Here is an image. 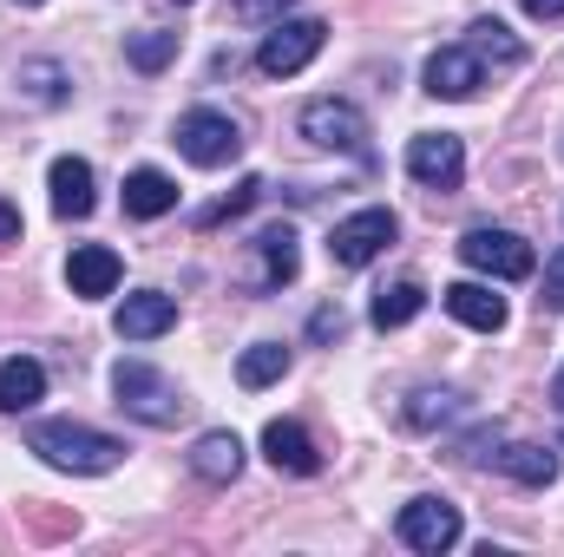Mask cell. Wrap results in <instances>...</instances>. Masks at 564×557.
I'll return each instance as SVG.
<instances>
[{
  "mask_svg": "<svg viewBox=\"0 0 564 557\" xmlns=\"http://www.w3.org/2000/svg\"><path fill=\"white\" fill-rule=\"evenodd\" d=\"M191 472L210 479V485H230V479L243 472V439H237V433H204V439L191 446Z\"/></svg>",
  "mask_w": 564,
  "mask_h": 557,
  "instance_id": "17",
  "label": "cell"
},
{
  "mask_svg": "<svg viewBox=\"0 0 564 557\" xmlns=\"http://www.w3.org/2000/svg\"><path fill=\"white\" fill-rule=\"evenodd\" d=\"M13 237H20V210L0 197V243H13Z\"/></svg>",
  "mask_w": 564,
  "mask_h": 557,
  "instance_id": "32",
  "label": "cell"
},
{
  "mask_svg": "<svg viewBox=\"0 0 564 557\" xmlns=\"http://www.w3.org/2000/svg\"><path fill=\"white\" fill-rule=\"evenodd\" d=\"M459 414V394H414V407H408V419L414 426H440V419Z\"/></svg>",
  "mask_w": 564,
  "mask_h": 557,
  "instance_id": "26",
  "label": "cell"
},
{
  "mask_svg": "<svg viewBox=\"0 0 564 557\" xmlns=\"http://www.w3.org/2000/svg\"><path fill=\"white\" fill-rule=\"evenodd\" d=\"M322 40H328L322 20H276V33H263V46H257V66H263L270 79H295V73L322 53Z\"/></svg>",
  "mask_w": 564,
  "mask_h": 557,
  "instance_id": "6",
  "label": "cell"
},
{
  "mask_svg": "<svg viewBox=\"0 0 564 557\" xmlns=\"http://www.w3.org/2000/svg\"><path fill=\"white\" fill-rule=\"evenodd\" d=\"M532 20H564V0H519Z\"/></svg>",
  "mask_w": 564,
  "mask_h": 557,
  "instance_id": "31",
  "label": "cell"
},
{
  "mask_svg": "<svg viewBox=\"0 0 564 557\" xmlns=\"http://www.w3.org/2000/svg\"><path fill=\"white\" fill-rule=\"evenodd\" d=\"M289 374V348L282 341H257V348H243V361H237V381L243 387H270Z\"/></svg>",
  "mask_w": 564,
  "mask_h": 557,
  "instance_id": "23",
  "label": "cell"
},
{
  "mask_svg": "<svg viewBox=\"0 0 564 557\" xmlns=\"http://www.w3.org/2000/svg\"><path fill=\"white\" fill-rule=\"evenodd\" d=\"M119 256L106 250V243H79L73 256H66V282H73V295H86V302H99V295H112L119 288Z\"/></svg>",
  "mask_w": 564,
  "mask_h": 557,
  "instance_id": "14",
  "label": "cell"
},
{
  "mask_svg": "<svg viewBox=\"0 0 564 557\" xmlns=\"http://www.w3.org/2000/svg\"><path fill=\"white\" fill-rule=\"evenodd\" d=\"M408 177L426 184V190H459V177H466V144L453 139V132H421V139L408 144Z\"/></svg>",
  "mask_w": 564,
  "mask_h": 557,
  "instance_id": "9",
  "label": "cell"
},
{
  "mask_svg": "<svg viewBox=\"0 0 564 557\" xmlns=\"http://www.w3.org/2000/svg\"><path fill=\"white\" fill-rule=\"evenodd\" d=\"M26 79H40V86H33L40 99H59V86H53V79H59V66H26Z\"/></svg>",
  "mask_w": 564,
  "mask_h": 557,
  "instance_id": "30",
  "label": "cell"
},
{
  "mask_svg": "<svg viewBox=\"0 0 564 557\" xmlns=\"http://www.w3.org/2000/svg\"><path fill=\"white\" fill-rule=\"evenodd\" d=\"M440 302H446L453 321H466L479 335H499L506 328V295H492L486 282H453V288H440Z\"/></svg>",
  "mask_w": 564,
  "mask_h": 557,
  "instance_id": "13",
  "label": "cell"
},
{
  "mask_svg": "<svg viewBox=\"0 0 564 557\" xmlns=\"http://www.w3.org/2000/svg\"><path fill=\"white\" fill-rule=\"evenodd\" d=\"M499 466H506L519 485H552V479H558V452H552V446H506Z\"/></svg>",
  "mask_w": 564,
  "mask_h": 557,
  "instance_id": "22",
  "label": "cell"
},
{
  "mask_svg": "<svg viewBox=\"0 0 564 557\" xmlns=\"http://www.w3.org/2000/svg\"><path fill=\"white\" fill-rule=\"evenodd\" d=\"M552 407L564 414V368H558V381H552Z\"/></svg>",
  "mask_w": 564,
  "mask_h": 557,
  "instance_id": "33",
  "label": "cell"
},
{
  "mask_svg": "<svg viewBox=\"0 0 564 557\" xmlns=\"http://www.w3.org/2000/svg\"><path fill=\"white\" fill-rule=\"evenodd\" d=\"M486 86V66L466 53V46H440L433 59H426V92L433 99H473Z\"/></svg>",
  "mask_w": 564,
  "mask_h": 557,
  "instance_id": "12",
  "label": "cell"
},
{
  "mask_svg": "<svg viewBox=\"0 0 564 557\" xmlns=\"http://www.w3.org/2000/svg\"><path fill=\"white\" fill-rule=\"evenodd\" d=\"M466 53H473L479 66H519V59H525V40H519L506 20H473V26H466Z\"/></svg>",
  "mask_w": 564,
  "mask_h": 557,
  "instance_id": "19",
  "label": "cell"
},
{
  "mask_svg": "<svg viewBox=\"0 0 564 557\" xmlns=\"http://www.w3.org/2000/svg\"><path fill=\"white\" fill-rule=\"evenodd\" d=\"M257 197H263V177H243V184H237V190H230V197H224V204H210V210H204V217H197V223H204V230H210V223H224V217H243V210H250V204H257Z\"/></svg>",
  "mask_w": 564,
  "mask_h": 557,
  "instance_id": "25",
  "label": "cell"
},
{
  "mask_svg": "<svg viewBox=\"0 0 564 557\" xmlns=\"http://www.w3.org/2000/svg\"><path fill=\"white\" fill-rule=\"evenodd\" d=\"M289 7H295V0H230V13H237V20H250V26H263V20L276 26Z\"/></svg>",
  "mask_w": 564,
  "mask_h": 557,
  "instance_id": "27",
  "label": "cell"
},
{
  "mask_svg": "<svg viewBox=\"0 0 564 557\" xmlns=\"http://www.w3.org/2000/svg\"><path fill=\"white\" fill-rule=\"evenodd\" d=\"M26 452H40L53 472H79V479H99L126 459V446L99 426H79V419H40L26 426Z\"/></svg>",
  "mask_w": 564,
  "mask_h": 557,
  "instance_id": "1",
  "label": "cell"
},
{
  "mask_svg": "<svg viewBox=\"0 0 564 557\" xmlns=\"http://www.w3.org/2000/svg\"><path fill=\"white\" fill-rule=\"evenodd\" d=\"M302 139L322 151H368V119L348 99H308L302 106Z\"/></svg>",
  "mask_w": 564,
  "mask_h": 557,
  "instance_id": "8",
  "label": "cell"
},
{
  "mask_svg": "<svg viewBox=\"0 0 564 557\" xmlns=\"http://www.w3.org/2000/svg\"><path fill=\"white\" fill-rule=\"evenodd\" d=\"M308 335H315V341H328V335H341V308H315V321H308Z\"/></svg>",
  "mask_w": 564,
  "mask_h": 557,
  "instance_id": "29",
  "label": "cell"
},
{
  "mask_svg": "<svg viewBox=\"0 0 564 557\" xmlns=\"http://www.w3.org/2000/svg\"><path fill=\"white\" fill-rule=\"evenodd\" d=\"M421 308H426V288H421V282H394V288H381V295H375V308H368V315H375V328L388 335V328H408Z\"/></svg>",
  "mask_w": 564,
  "mask_h": 557,
  "instance_id": "21",
  "label": "cell"
},
{
  "mask_svg": "<svg viewBox=\"0 0 564 557\" xmlns=\"http://www.w3.org/2000/svg\"><path fill=\"white\" fill-rule=\"evenodd\" d=\"M112 394H119V407L132 419H144V426H177V419H184L177 381L158 374L151 361H119V368H112Z\"/></svg>",
  "mask_w": 564,
  "mask_h": 557,
  "instance_id": "2",
  "label": "cell"
},
{
  "mask_svg": "<svg viewBox=\"0 0 564 557\" xmlns=\"http://www.w3.org/2000/svg\"><path fill=\"white\" fill-rule=\"evenodd\" d=\"M401 237V223H394V210H355V217H341L335 223V237H328V256H335V270H368L388 243Z\"/></svg>",
  "mask_w": 564,
  "mask_h": 557,
  "instance_id": "5",
  "label": "cell"
},
{
  "mask_svg": "<svg viewBox=\"0 0 564 557\" xmlns=\"http://www.w3.org/2000/svg\"><path fill=\"white\" fill-rule=\"evenodd\" d=\"M164 210H177V184L164 177V171H132L126 177V217H139V223H151V217H164Z\"/></svg>",
  "mask_w": 564,
  "mask_h": 557,
  "instance_id": "20",
  "label": "cell"
},
{
  "mask_svg": "<svg viewBox=\"0 0 564 557\" xmlns=\"http://www.w3.org/2000/svg\"><path fill=\"white\" fill-rule=\"evenodd\" d=\"M539 308H545V315H564V250L545 263V295H539Z\"/></svg>",
  "mask_w": 564,
  "mask_h": 557,
  "instance_id": "28",
  "label": "cell"
},
{
  "mask_svg": "<svg viewBox=\"0 0 564 557\" xmlns=\"http://www.w3.org/2000/svg\"><path fill=\"white\" fill-rule=\"evenodd\" d=\"M20 7H40V0H20Z\"/></svg>",
  "mask_w": 564,
  "mask_h": 557,
  "instance_id": "34",
  "label": "cell"
},
{
  "mask_svg": "<svg viewBox=\"0 0 564 557\" xmlns=\"http://www.w3.org/2000/svg\"><path fill=\"white\" fill-rule=\"evenodd\" d=\"M401 545L408 551H426V557H440V551H453L459 545V532H466V518H459V505H446V499H414V505H401Z\"/></svg>",
  "mask_w": 564,
  "mask_h": 557,
  "instance_id": "7",
  "label": "cell"
},
{
  "mask_svg": "<svg viewBox=\"0 0 564 557\" xmlns=\"http://www.w3.org/2000/svg\"><path fill=\"white\" fill-rule=\"evenodd\" d=\"M257 288H282V282H295V270H302V250H295V230L289 223H276V230H263L257 237Z\"/></svg>",
  "mask_w": 564,
  "mask_h": 557,
  "instance_id": "18",
  "label": "cell"
},
{
  "mask_svg": "<svg viewBox=\"0 0 564 557\" xmlns=\"http://www.w3.org/2000/svg\"><path fill=\"white\" fill-rule=\"evenodd\" d=\"M459 256H466V270H479L492 282H525L539 270V256H532V243L519 230H486V223L459 237Z\"/></svg>",
  "mask_w": 564,
  "mask_h": 557,
  "instance_id": "4",
  "label": "cell"
},
{
  "mask_svg": "<svg viewBox=\"0 0 564 557\" xmlns=\"http://www.w3.org/2000/svg\"><path fill=\"white\" fill-rule=\"evenodd\" d=\"M126 59L139 66V73H164L171 59H177V33H158V26H144L126 40Z\"/></svg>",
  "mask_w": 564,
  "mask_h": 557,
  "instance_id": "24",
  "label": "cell"
},
{
  "mask_svg": "<svg viewBox=\"0 0 564 557\" xmlns=\"http://www.w3.org/2000/svg\"><path fill=\"white\" fill-rule=\"evenodd\" d=\"M177 151H184L197 171H224V164H237V157H243V132H237V119H230V112L197 106V112H184V119H177Z\"/></svg>",
  "mask_w": 564,
  "mask_h": 557,
  "instance_id": "3",
  "label": "cell"
},
{
  "mask_svg": "<svg viewBox=\"0 0 564 557\" xmlns=\"http://www.w3.org/2000/svg\"><path fill=\"white\" fill-rule=\"evenodd\" d=\"M112 328H119V341H158V335H171V328H177V302H171V295H158V288H139V295H126V302H119Z\"/></svg>",
  "mask_w": 564,
  "mask_h": 557,
  "instance_id": "10",
  "label": "cell"
},
{
  "mask_svg": "<svg viewBox=\"0 0 564 557\" xmlns=\"http://www.w3.org/2000/svg\"><path fill=\"white\" fill-rule=\"evenodd\" d=\"M46 401V368L33 354H7L0 361V414H33Z\"/></svg>",
  "mask_w": 564,
  "mask_h": 557,
  "instance_id": "16",
  "label": "cell"
},
{
  "mask_svg": "<svg viewBox=\"0 0 564 557\" xmlns=\"http://www.w3.org/2000/svg\"><path fill=\"white\" fill-rule=\"evenodd\" d=\"M46 190H53V210L59 217H93V164L86 157H53V171H46Z\"/></svg>",
  "mask_w": 564,
  "mask_h": 557,
  "instance_id": "15",
  "label": "cell"
},
{
  "mask_svg": "<svg viewBox=\"0 0 564 557\" xmlns=\"http://www.w3.org/2000/svg\"><path fill=\"white\" fill-rule=\"evenodd\" d=\"M177 7H191V0H177Z\"/></svg>",
  "mask_w": 564,
  "mask_h": 557,
  "instance_id": "35",
  "label": "cell"
},
{
  "mask_svg": "<svg viewBox=\"0 0 564 557\" xmlns=\"http://www.w3.org/2000/svg\"><path fill=\"white\" fill-rule=\"evenodd\" d=\"M263 452H270V466L289 472V479L322 472V446L308 439V426H302V419H270V426H263Z\"/></svg>",
  "mask_w": 564,
  "mask_h": 557,
  "instance_id": "11",
  "label": "cell"
}]
</instances>
